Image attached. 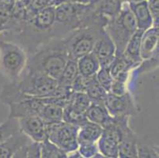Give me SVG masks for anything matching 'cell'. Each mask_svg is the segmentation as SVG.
<instances>
[{
	"mask_svg": "<svg viewBox=\"0 0 159 158\" xmlns=\"http://www.w3.org/2000/svg\"><path fill=\"white\" fill-rule=\"evenodd\" d=\"M68 59L64 38L52 39L29 56L25 70L44 73L57 81Z\"/></svg>",
	"mask_w": 159,
	"mask_h": 158,
	"instance_id": "1",
	"label": "cell"
},
{
	"mask_svg": "<svg viewBox=\"0 0 159 158\" xmlns=\"http://www.w3.org/2000/svg\"><path fill=\"white\" fill-rule=\"evenodd\" d=\"M28 57L18 43L0 40V85L18 82L25 71Z\"/></svg>",
	"mask_w": 159,
	"mask_h": 158,
	"instance_id": "2",
	"label": "cell"
},
{
	"mask_svg": "<svg viewBox=\"0 0 159 158\" xmlns=\"http://www.w3.org/2000/svg\"><path fill=\"white\" fill-rule=\"evenodd\" d=\"M116 46V55H122L132 35L136 32L137 24L129 6L121 7L118 15L108 21L105 27Z\"/></svg>",
	"mask_w": 159,
	"mask_h": 158,
	"instance_id": "3",
	"label": "cell"
},
{
	"mask_svg": "<svg viewBox=\"0 0 159 158\" xmlns=\"http://www.w3.org/2000/svg\"><path fill=\"white\" fill-rule=\"evenodd\" d=\"M105 29L102 25H93L75 30L63 37L70 59L79 58L93 52V47Z\"/></svg>",
	"mask_w": 159,
	"mask_h": 158,
	"instance_id": "4",
	"label": "cell"
},
{
	"mask_svg": "<svg viewBox=\"0 0 159 158\" xmlns=\"http://www.w3.org/2000/svg\"><path fill=\"white\" fill-rule=\"evenodd\" d=\"M12 84L17 90L28 97H48L58 85L56 79L45 74L26 70L18 82Z\"/></svg>",
	"mask_w": 159,
	"mask_h": 158,
	"instance_id": "5",
	"label": "cell"
},
{
	"mask_svg": "<svg viewBox=\"0 0 159 158\" xmlns=\"http://www.w3.org/2000/svg\"><path fill=\"white\" fill-rule=\"evenodd\" d=\"M79 127L61 121L45 124L46 139L66 153L77 151Z\"/></svg>",
	"mask_w": 159,
	"mask_h": 158,
	"instance_id": "6",
	"label": "cell"
},
{
	"mask_svg": "<svg viewBox=\"0 0 159 158\" xmlns=\"http://www.w3.org/2000/svg\"><path fill=\"white\" fill-rule=\"evenodd\" d=\"M105 105L112 117L128 116L138 115L140 108L136 103L132 93L128 92L124 95L116 96L108 93Z\"/></svg>",
	"mask_w": 159,
	"mask_h": 158,
	"instance_id": "7",
	"label": "cell"
},
{
	"mask_svg": "<svg viewBox=\"0 0 159 158\" xmlns=\"http://www.w3.org/2000/svg\"><path fill=\"white\" fill-rule=\"evenodd\" d=\"M46 103L45 97H26L18 102L8 105L10 119H18L23 117L38 115L43 106Z\"/></svg>",
	"mask_w": 159,
	"mask_h": 158,
	"instance_id": "8",
	"label": "cell"
},
{
	"mask_svg": "<svg viewBox=\"0 0 159 158\" xmlns=\"http://www.w3.org/2000/svg\"><path fill=\"white\" fill-rule=\"evenodd\" d=\"M92 52L99 60L100 68H110L116 56V46L105 29L100 35Z\"/></svg>",
	"mask_w": 159,
	"mask_h": 158,
	"instance_id": "9",
	"label": "cell"
},
{
	"mask_svg": "<svg viewBox=\"0 0 159 158\" xmlns=\"http://www.w3.org/2000/svg\"><path fill=\"white\" fill-rule=\"evenodd\" d=\"M19 130L32 142H42L46 139L45 124L38 115L18 119Z\"/></svg>",
	"mask_w": 159,
	"mask_h": 158,
	"instance_id": "10",
	"label": "cell"
},
{
	"mask_svg": "<svg viewBox=\"0 0 159 158\" xmlns=\"http://www.w3.org/2000/svg\"><path fill=\"white\" fill-rule=\"evenodd\" d=\"M158 27H151L144 31L141 39L140 56L142 60L151 59L158 56Z\"/></svg>",
	"mask_w": 159,
	"mask_h": 158,
	"instance_id": "11",
	"label": "cell"
},
{
	"mask_svg": "<svg viewBox=\"0 0 159 158\" xmlns=\"http://www.w3.org/2000/svg\"><path fill=\"white\" fill-rule=\"evenodd\" d=\"M128 6L135 17L138 29L146 31L154 26V21L149 10L147 1L139 2H130Z\"/></svg>",
	"mask_w": 159,
	"mask_h": 158,
	"instance_id": "12",
	"label": "cell"
},
{
	"mask_svg": "<svg viewBox=\"0 0 159 158\" xmlns=\"http://www.w3.org/2000/svg\"><path fill=\"white\" fill-rule=\"evenodd\" d=\"M138 136L131 127L124 130L119 143V158H137Z\"/></svg>",
	"mask_w": 159,
	"mask_h": 158,
	"instance_id": "13",
	"label": "cell"
},
{
	"mask_svg": "<svg viewBox=\"0 0 159 158\" xmlns=\"http://www.w3.org/2000/svg\"><path fill=\"white\" fill-rule=\"evenodd\" d=\"M31 140L18 131L0 143V158H11L21 146L31 142Z\"/></svg>",
	"mask_w": 159,
	"mask_h": 158,
	"instance_id": "14",
	"label": "cell"
},
{
	"mask_svg": "<svg viewBox=\"0 0 159 158\" xmlns=\"http://www.w3.org/2000/svg\"><path fill=\"white\" fill-rule=\"evenodd\" d=\"M102 128L101 126L89 121L85 122L79 127L78 131L77 140L79 145L92 144L97 143L102 134Z\"/></svg>",
	"mask_w": 159,
	"mask_h": 158,
	"instance_id": "15",
	"label": "cell"
},
{
	"mask_svg": "<svg viewBox=\"0 0 159 158\" xmlns=\"http://www.w3.org/2000/svg\"><path fill=\"white\" fill-rule=\"evenodd\" d=\"M88 121L101 126L103 128L110 122L112 116L108 113L105 104H94L91 103L90 106L86 112Z\"/></svg>",
	"mask_w": 159,
	"mask_h": 158,
	"instance_id": "16",
	"label": "cell"
},
{
	"mask_svg": "<svg viewBox=\"0 0 159 158\" xmlns=\"http://www.w3.org/2000/svg\"><path fill=\"white\" fill-rule=\"evenodd\" d=\"M46 103L40 111L39 116L45 124H54L63 121V108L54 104L50 97H45Z\"/></svg>",
	"mask_w": 159,
	"mask_h": 158,
	"instance_id": "17",
	"label": "cell"
},
{
	"mask_svg": "<svg viewBox=\"0 0 159 158\" xmlns=\"http://www.w3.org/2000/svg\"><path fill=\"white\" fill-rule=\"evenodd\" d=\"M144 31L137 29L132 37L127 43L126 47L123 53L125 57L135 65L141 63L142 59L140 56V47H141V39Z\"/></svg>",
	"mask_w": 159,
	"mask_h": 158,
	"instance_id": "18",
	"label": "cell"
},
{
	"mask_svg": "<svg viewBox=\"0 0 159 158\" xmlns=\"http://www.w3.org/2000/svg\"><path fill=\"white\" fill-rule=\"evenodd\" d=\"M79 74L86 77L95 76L100 69L99 60L93 52L82 56L77 60Z\"/></svg>",
	"mask_w": 159,
	"mask_h": 158,
	"instance_id": "19",
	"label": "cell"
},
{
	"mask_svg": "<svg viewBox=\"0 0 159 158\" xmlns=\"http://www.w3.org/2000/svg\"><path fill=\"white\" fill-rule=\"evenodd\" d=\"M77 60L69 58L67 63L65 65L60 78L57 80L58 85L63 86L71 87L74 82L79 75Z\"/></svg>",
	"mask_w": 159,
	"mask_h": 158,
	"instance_id": "20",
	"label": "cell"
},
{
	"mask_svg": "<svg viewBox=\"0 0 159 158\" xmlns=\"http://www.w3.org/2000/svg\"><path fill=\"white\" fill-rule=\"evenodd\" d=\"M90 104V100L85 93L73 92L69 98L66 107L79 114H86Z\"/></svg>",
	"mask_w": 159,
	"mask_h": 158,
	"instance_id": "21",
	"label": "cell"
},
{
	"mask_svg": "<svg viewBox=\"0 0 159 158\" xmlns=\"http://www.w3.org/2000/svg\"><path fill=\"white\" fill-rule=\"evenodd\" d=\"M137 66L138 65L131 63V61L128 60L123 54L116 55L115 59L109 68V71H110L112 78H114L121 73L131 71Z\"/></svg>",
	"mask_w": 159,
	"mask_h": 158,
	"instance_id": "22",
	"label": "cell"
},
{
	"mask_svg": "<svg viewBox=\"0 0 159 158\" xmlns=\"http://www.w3.org/2000/svg\"><path fill=\"white\" fill-rule=\"evenodd\" d=\"M86 94L90 100L91 103L94 104H105L108 92L105 91L97 82L96 78L88 87Z\"/></svg>",
	"mask_w": 159,
	"mask_h": 158,
	"instance_id": "23",
	"label": "cell"
},
{
	"mask_svg": "<svg viewBox=\"0 0 159 158\" xmlns=\"http://www.w3.org/2000/svg\"><path fill=\"white\" fill-rule=\"evenodd\" d=\"M68 153H65L60 148L45 139L40 142V156L41 158H67Z\"/></svg>",
	"mask_w": 159,
	"mask_h": 158,
	"instance_id": "24",
	"label": "cell"
},
{
	"mask_svg": "<svg viewBox=\"0 0 159 158\" xmlns=\"http://www.w3.org/2000/svg\"><path fill=\"white\" fill-rule=\"evenodd\" d=\"M18 131L20 130L18 120L8 118V120L0 124V143Z\"/></svg>",
	"mask_w": 159,
	"mask_h": 158,
	"instance_id": "25",
	"label": "cell"
},
{
	"mask_svg": "<svg viewBox=\"0 0 159 158\" xmlns=\"http://www.w3.org/2000/svg\"><path fill=\"white\" fill-rule=\"evenodd\" d=\"M137 158H158L157 148L147 140L137 142Z\"/></svg>",
	"mask_w": 159,
	"mask_h": 158,
	"instance_id": "26",
	"label": "cell"
},
{
	"mask_svg": "<svg viewBox=\"0 0 159 158\" xmlns=\"http://www.w3.org/2000/svg\"><path fill=\"white\" fill-rule=\"evenodd\" d=\"M95 78H96V80L98 82V84L105 91H107L108 93L109 92L112 81H113V78L111 75L109 69H108V68H100L98 73L95 75Z\"/></svg>",
	"mask_w": 159,
	"mask_h": 158,
	"instance_id": "27",
	"label": "cell"
},
{
	"mask_svg": "<svg viewBox=\"0 0 159 158\" xmlns=\"http://www.w3.org/2000/svg\"><path fill=\"white\" fill-rule=\"evenodd\" d=\"M94 78L95 76L86 77L79 74L75 80V82H74L73 85H71L72 91L77 93H86V91L87 90L88 87L94 80Z\"/></svg>",
	"mask_w": 159,
	"mask_h": 158,
	"instance_id": "28",
	"label": "cell"
},
{
	"mask_svg": "<svg viewBox=\"0 0 159 158\" xmlns=\"http://www.w3.org/2000/svg\"><path fill=\"white\" fill-rule=\"evenodd\" d=\"M13 6L6 7L0 10V35L9 30V23Z\"/></svg>",
	"mask_w": 159,
	"mask_h": 158,
	"instance_id": "29",
	"label": "cell"
},
{
	"mask_svg": "<svg viewBox=\"0 0 159 158\" xmlns=\"http://www.w3.org/2000/svg\"><path fill=\"white\" fill-rule=\"evenodd\" d=\"M78 152L82 157L91 158L97 153H98V145L97 143L79 145L78 148Z\"/></svg>",
	"mask_w": 159,
	"mask_h": 158,
	"instance_id": "30",
	"label": "cell"
},
{
	"mask_svg": "<svg viewBox=\"0 0 159 158\" xmlns=\"http://www.w3.org/2000/svg\"><path fill=\"white\" fill-rule=\"evenodd\" d=\"M128 91V84L113 79L108 93L113 94V95L121 96L124 95V93H126Z\"/></svg>",
	"mask_w": 159,
	"mask_h": 158,
	"instance_id": "31",
	"label": "cell"
},
{
	"mask_svg": "<svg viewBox=\"0 0 159 158\" xmlns=\"http://www.w3.org/2000/svg\"><path fill=\"white\" fill-rule=\"evenodd\" d=\"M149 10L152 16L154 27H158L159 14H158V0H147Z\"/></svg>",
	"mask_w": 159,
	"mask_h": 158,
	"instance_id": "32",
	"label": "cell"
},
{
	"mask_svg": "<svg viewBox=\"0 0 159 158\" xmlns=\"http://www.w3.org/2000/svg\"><path fill=\"white\" fill-rule=\"evenodd\" d=\"M27 158H41L40 156V143L31 142L29 146Z\"/></svg>",
	"mask_w": 159,
	"mask_h": 158,
	"instance_id": "33",
	"label": "cell"
},
{
	"mask_svg": "<svg viewBox=\"0 0 159 158\" xmlns=\"http://www.w3.org/2000/svg\"><path fill=\"white\" fill-rule=\"evenodd\" d=\"M92 0H52L50 6L57 7L60 4L63 3H80V4H89Z\"/></svg>",
	"mask_w": 159,
	"mask_h": 158,
	"instance_id": "34",
	"label": "cell"
},
{
	"mask_svg": "<svg viewBox=\"0 0 159 158\" xmlns=\"http://www.w3.org/2000/svg\"><path fill=\"white\" fill-rule=\"evenodd\" d=\"M30 143L25 144L24 146H21L14 154L11 156V158H27V154H28L29 146H30Z\"/></svg>",
	"mask_w": 159,
	"mask_h": 158,
	"instance_id": "35",
	"label": "cell"
},
{
	"mask_svg": "<svg viewBox=\"0 0 159 158\" xmlns=\"http://www.w3.org/2000/svg\"><path fill=\"white\" fill-rule=\"evenodd\" d=\"M14 3V0H0V10L3 7L13 6Z\"/></svg>",
	"mask_w": 159,
	"mask_h": 158,
	"instance_id": "36",
	"label": "cell"
},
{
	"mask_svg": "<svg viewBox=\"0 0 159 158\" xmlns=\"http://www.w3.org/2000/svg\"><path fill=\"white\" fill-rule=\"evenodd\" d=\"M143 1H147V0H131L130 2H143Z\"/></svg>",
	"mask_w": 159,
	"mask_h": 158,
	"instance_id": "37",
	"label": "cell"
},
{
	"mask_svg": "<svg viewBox=\"0 0 159 158\" xmlns=\"http://www.w3.org/2000/svg\"><path fill=\"white\" fill-rule=\"evenodd\" d=\"M120 2H122V1H125V0H120Z\"/></svg>",
	"mask_w": 159,
	"mask_h": 158,
	"instance_id": "38",
	"label": "cell"
}]
</instances>
